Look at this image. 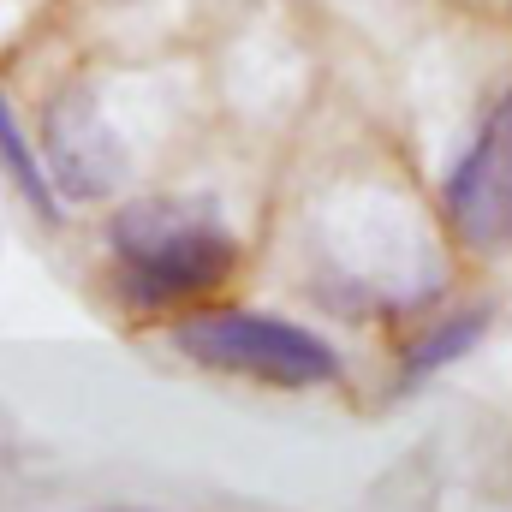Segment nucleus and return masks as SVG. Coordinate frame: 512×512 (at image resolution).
Here are the masks:
<instances>
[{"label": "nucleus", "mask_w": 512, "mask_h": 512, "mask_svg": "<svg viewBox=\"0 0 512 512\" xmlns=\"http://www.w3.org/2000/svg\"><path fill=\"white\" fill-rule=\"evenodd\" d=\"M483 328H489V310H483V304H477V310H459V316H447V322H435V328L405 352V376L423 382V376H435L441 364L465 358V352L483 340Z\"/></svg>", "instance_id": "obj_6"}, {"label": "nucleus", "mask_w": 512, "mask_h": 512, "mask_svg": "<svg viewBox=\"0 0 512 512\" xmlns=\"http://www.w3.org/2000/svg\"><path fill=\"white\" fill-rule=\"evenodd\" d=\"M42 155H48V179L60 197L72 203H96L120 185L126 173V155H120V137L102 120L96 96L90 90H66L48 102V120H42Z\"/></svg>", "instance_id": "obj_4"}, {"label": "nucleus", "mask_w": 512, "mask_h": 512, "mask_svg": "<svg viewBox=\"0 0 512 512\" xmlns=\"http://www.w3.org/2000/svg\"><path fill=\"white\" fill-rule=\"evenodd\" d=\"M447 221L471 251L512 245V90L489 108L477 143L447 173Z\"/></svg>", "instance_id": "obj_3"}, {"label": "nucleus", "mask_w": 512, "mask_h": 512, "mask_svg": "<svg viewBox=\"0 0 512 512\" xmlns=\"http://www.w3.org/2000/svg\"><path fill=\"white\" fill-rule=\"evenodd\" d=\"M0 167H6V179L18 185V197H24L42 221H60V191H54V179H48V161H36V149L24 143L18 114L6 108V96H0Z\"/></svg>", "instance_id": "obj_5"}, {"label": "nucleus", "mask_w": 512, "mask_h": 512, "mask_svg": "<svg viewBox=\"0 0 512 512\" xmlns=\"http://www.w3.org/2000/svg\"><path fill=\"white\" fill-rule=\"evenodd\" d=\"M120 292L137 310H161L221 286L239 262V245L221 221L185 203H131L114 215Z\"/></svg>", "instance_id": "obj_1"}, {"label": "nucleus", "mask_w": 512, "mask_h": 512, "mask_svg": "<svg viewBox=\"0 0 512 512\" xmlns=\"http://www.w3.org/2000/svg\"><path fill=\"white\" fill-rule=\"evenodd\" d=\"M173 346L203 364V370H227V376H251L268 387H328L340 382V352L280 316H256V310H203L185 316L173 328Z\"/></svg>", "instance_id": "obj_2"}]
</instances>
